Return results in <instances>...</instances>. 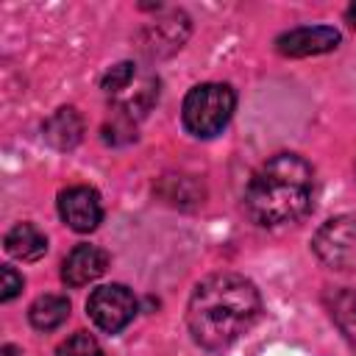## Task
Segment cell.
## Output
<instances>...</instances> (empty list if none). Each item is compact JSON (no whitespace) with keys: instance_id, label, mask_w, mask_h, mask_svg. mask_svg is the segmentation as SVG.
<instances>
[{"instance_id":"obj_1","label":"cell","mask_w":356,"mask_h":356,"mask_svg":"<svg viewBox=\"0 0 356 356\" xmlns=\"http://www.w3.org/2000/svg\"><path fill=\"white\" fill-rule=\"evenodd\" d=\"M259 309V289L248 278L236 273H217L195 286L186 306V325L197 345L220 350L256 323Z\"/></svg>"},{"instance_id":"obj_2","label":"cell","mask_w":356,"mask_h":356,"mask_svg":"<svg viewBox=\"0 0 356 356\" xmlns=\"http://www.w3.org/2000/svg\"><path fill=\"white\" fill-rule=\"evenodd\" d=\"M314 172L295 153H278L264 161L245 189V209L259 225H286L312 206Z\"/></svg>"},{"instance_id":"obj_3","label":"cell","mask_w":356,"mask_h":356,"mask_svg":"<svg viewBox=\"0 0 356 356\" xmlns=\"http://www.w3.org/2000/svg\"><path fill=\"white\" fill-rule=\"evenodd\" d=\"M234 106L236 95L228 83H200L184 97V125L195 136H214L228 125Z\"/></svg>"},{"instance_id":"obj_4","label":"cell","mask_w":356,"mask_h":356,"mask_svg":"<svg viewBox=\"0 0 356 356\" xmlns=\"http://www.w3.org/2000/svg\"><path fill=\"white\" fill-rule=\"evenodd\" d=\"M312 248L325 267L337 273L356 270V217L342 214L323 222L312 239Z\"/></svg>"},{"instance_id":"obj_5","label":"cell","mask_w":356,"mask_h":356,"mask_svg":"<svg viewBox=\"0 0 356 356\" xmlns=\"http://www.w3.org/2000/svg\"><path fill=\"white\" fill-rule=\"evenodd\" d=\"M86 312H89L92 323L100 331L117 334V331H122L134 320V314H136V298L122 284H106V286H97L89 295Z\"/></svg>"},{"instance_id":"obj_6","label":"cell","mask_w":356,"mask_h":356,"mask_svg":"<svg viewBox=\"0 0 356 356\" xmlns=\"http://www.w3.org/2000/svg\"><path fill=\"white\" fill-rule=\"evenodd\" d=\"M58 214L72 231L89 234L103 220L100 195L92 186H70L58 195Z\"/></svg>"},{"instance_id":"obj_7","label":"cell","mask_w":356,"mask_h":356,"mask_svg":"<svg viewBox=\"0 0 356 356\" xmlns=\"http://www.w3.org/2000/svg\"><path fill=\"white\" fill-rule=\"evenodd\" d=\"M337 44H339V31L331 25H303V28H292L275 39V50L281 56H292V58L328 53Z\"/></svg>"},{"instance_id":"obj_8","label":"cell","mask_w":356,"mask_h":356,"mask_svg":"<svg viewBox=\"0 0 356 356\" xmlns=\"http://www.w3.org/2000/svg\"><path fill=\"white\" fill-rule=\"evenodd\" d=\"M108 267V256L106 250H100L97 245H78L70 250V256L61 264V278L70 286H83L95 278H100Z\"/></svg>"},{"instance_id":"obj_9","label":"cell","mask_w":356,"mask_h":356,"mask_svg":"<svg viewBox=\"0 0 356 356\" xmlns=\"http://www.w3.org/2000/svg\"><path fill=\"white\" fill-rule=\"evenodd\" d=\"M81 134H83V120L75 108H58L44 122V139L58 150L75 147L81 142Z\"/></svg>"},{"instance_id":"obj_10","label":"cell","mask_w":356,"mask_h":356,"mask_svg":"<svg viewBox=\"0 0 356 356\" xmlns=\"http://www.w3.org/2000/svg\"><path fill=\"white\" fill-rule=\"evenodd\" d=\"M6 250L14 259L22 261H36L44 256L47 250V236L33 225V222H17L8 234H6Z\"/></svg>"},{"instance_id":"obj_11","label":"cell","mask_w":356,"mask_h":356,"mask_svg":"<svg viewBox=\"0 0 356 356\" xmlns=\"http://www.w3.org/2000/svg\"><path fill=\"white\" fill-rule=\"evenodd\" d=\"M67 317H70V300L64 295H42L28 309V320L36 331H53Z\"/></svg>"},{"instance_id":"obj_12","label":"cell","mask_w":356,"mask_h":356,"mask_svg":"<svg viewBox=\"0 0 356 356\" xmlns=\"http://www.w3.org/2000/svg\"><path fill=\"white\" fill-rule=\"evenodd\" d=\"M331 317L339 323V328L345 331V337L350 342H356V295L337 292L334 295V303H331Z\"/></svg>"},{"instance_id":"obj_13","label":"cell","mask_w":356,"mask_h":356,"mask_svg":"<svg viewBox=\"0 0 356 356\" xmlns=\"http://www.w3.org/2000/svg\"><path fill=\"white\" fill-rule=\"evenodd\" d=\"M56 356H103V350H100V345H97V339H95L92 334L78 331V334H72L67 342L58 345Z\"/></svg>"},{"instance_id":"obj_14","label":"cell","mask_w":356,"mask_h":356,"mask_svg":"<svg viewBox=\"0 0 356 356\" xmlns=\"http://www.w3.org/2000/svg\"><path fill=\"white\" fill-rule=\"evenodd\" d=\"M134 81V64L131 61H120V64H114L106 75H103V89L106 92H122V89H128V83Z\"/></svg>"},{"instance_id":"obj_15","label":"cell","mask_w":356,"mask_h":356,"mask_svg":"<svg viewBox=\"0 0 356 356\" xmlns=\"http://www.w3.org/2000/svg\"><path fill=\"white\" fill-rule=\"evenodd\" d=\"M0 278H3V284H0V300H11L19 289H22V275L14 270V267H3L0 270Z\"/></svg>"},{"instance_id":"obj_16","label":"cell","mask_w":356,"mask_h":356,"mask_svg":"<svg viewBox=\"0 0 356 356\" xmlns=\"http://www.w3.org/2000/svg\"><path fill=\"white\" fill-rule=\"evenodd\" d=\"M0 356H19V353H17V348H14V345H6V348L0 350Z\"/></svg>"},{"instance_id":"obj_17","label":"cell","mask_w":356,"mask_h":356,"mask_svg":"<svg viewBox=\"0 0 356 356\" xmlns=\"http://www.w3.org/2000/svg\"><path fill=\"white\" fill-rule=\"evenodd\" d=\"M348 19H353V25H356V6L348 8Z\"/></svg>"}]
</instances>
